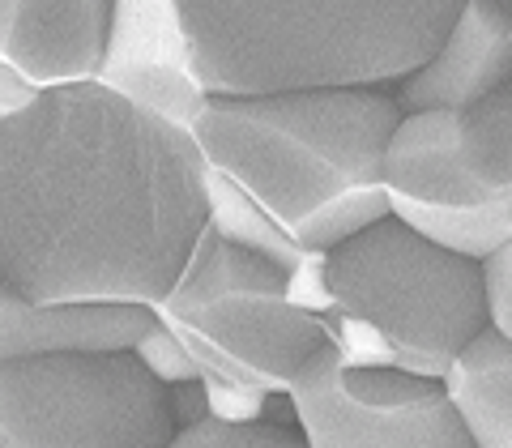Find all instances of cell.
Masks as SVG:
<instances>
[{"label":"cell","mask_w":512,"mask_h":448,"mask_svg":"<svg viewBox=\"0 0 512 448\" xmlns=\"http://www.w3.org/2000/svg\"><path fill=\"white\" fill-rule=\"evenodd\" d=\"M201 175L188 128L94 77L39 90L0 120V282L43 308H154L210 227Z\"/></svg>","instance_id":"cell-1"},{"label":"cell","mask_w":512,"mask_h":448,"mask_svg":"<svg viewBox=\"0 0 512 448\" xmlns=\"http://www.w3.org/2000/svg\"><path fill=\"white\" fill-rule=\"evenodd\" d=\"M397 116L389 86H291L210 94L188 133L299 248L329 252L393 214L384 150Z\"/></svg>","instance_id":"cell-2"},{"label":"cell","mask_w":512,"mask_h":448,"mask_svg":"<svg viewBox=\"0 0 512 448\" xmlns=\"http://www.w3.org/2000/svg\"><path fill=\"white\" fill-rule=\"evenodd\" d=\"M461 0H180L210 94L393 86L423 64Z\"/></svg>","instance_id":"cell-3"},{"label":"cell","mask_w":512,"mask_h":448,"mask_svg":"<svg viewBox=\"0 0 512 448\" xmlns=\"http://www.w3.org/2000/svg\"><path fill=\"white\" fill-rule=\"evenodd\" d=\"M325 342L350 367L440 380L487 329L483 269L384 214L325 252Z\"/></svg>","instance_id":"cell-4"},{"label":"cell","mask_w":512,"mask_h":448,"mask_svg":"<svg viewBox=\"0 0 512 448\" xmlns=\"http://www.w3.org/2000/svg\"><path fill=\"white\" fill-rule=\"evenodd\" d=\"M389 210L470 261L512 239V82L466 107L406 111L384 150Z\"/></svg>","instance_id":"cell-5"},{"label":"cell","mask_w":512,"mask_h":448,"mask_svg":"<svg viewBox=\"0 0 512 448\" xmlns=\"http://www.w3.org/2000/svg\"><path fill=\"white\" fill-rule=\"evenodd\" d=\"M150 312L197 359L201 376L248 384L269 397H286L303 359L325 346V316L291 299L286 269L227 244L210 227Z\"/></svg>","instance_id":"cell-6"},{"label":"cell","mask_w":512,"mask_h":448,"mask_svg":"<svg viewBox=\"0 0 512 448\" xmlns=\"http://www.w3.org/2000/svg\"><path fill=\"white\" fill-rule=\"evenodd\" d=\"M167 384L133 350H56L0 363V448H167Z\"/></svg>","instance_id":"cell-7"},{"label":"cell","mask_w":512,"mask_h":448,"mask_svg":"<svg viewBox=\"0 0 512 448\" xmlns=\"http://www.w3.org/2000/svg\"><path fill=\"white\" fill-rule=\"evenodd\" d=\"M308 448H474L444 384L402 367H350L316 346L286 389Z\"/></svg>","instance_id":"cell-8"},{"label":"cell","mask_w":512,"mask_h":448,"mask_svg":"<svg viewBox=\"0 0 512 448\" xmlns=\"http://www.w3.org/2000/svg\"><path fill=\"white\" fill-rule=\"evenodd\" d=\"M94 82L175 128H192L210 90L197 77L180 0H111Z\"/></svg>","instance_id":"cell-9"},{"label":"cell","mask_w":512,"mask_h":448,"mask_svg":"<svg viewBox=\"0 0 512 448\" xmlns=\"http://www.w3.org/2000/svg\"><path fill=\"white\" fill-rule=\"evenodd\" d=\"M512 82V18L491 0H461L457 18L423 64L389 86L397 111L466 107Z\"/></svg>","instance_id":"cell-10"},{"label":"cell","mask_w":512,"mask_h":448,"mask_svg":"<svg viewBox=\"0 0 512 448\" xmlns=\"http://www.w3.org/2000/svg\"><path fill=\"white\" fill-rule=\"evenodd\" d=\"M111 0H0V64L30 86L90 82L99 73Z\"/></svg>","instance_id":"cell-11"},{"label":"cell","mask_w":512,"mask_h":448,"mask_svg":"<svg viewBox=\"0 0 512 448\" xmlns=\"http://www.w3.org/2000/svg\"><path fill=\"white\" fill-rule=\"evenodd\" d=\"M154 312L137 303H30L0 282V363L56 350H133Z\"/></svg>","instance_id":"cell-12"},{"label":"cell","mask_w":512,"mask_h":448,"mask_svg":"<svg viewBox=\"0 0 512 448\" xmlns=\"http://www.w3.org/2000/svg\"><path fill=\"white\" fill-rule=\"evenodd\" d=\"M474 448H512V342L491 325L440 376Z\"/></svg>","instance_id":"cell-13"},{"label":"cell","mask_w":512,"mask_h":448,"mask_svg":"<svg viewBox=\"0 0 512 448\" xmlns=\"http://www.w3.org/2000/svg\"><path fill=\"white\" fill-rule=\"evenodd\" d=\"M167 448H308V444H303L299 427L291 423H269V419L222 423L214 414H205L201 423L175 431Z\"/></svg>","instance_id":"cell-14"},{"label":"cell","mask_w":512,"mask_h":448,"mask_svg":"<svg viewBox=\"0 0 512 448\" xmlns=\"http://www.w3.org/2000/svg\"><path fill=\"white\" fill-rule=\"evenodd\" d=\"M133 359L146 367L158 384H180V380H197L201 376L197 359H192L188 350L180 346V338H175L167 325H158V320H150V329L133 342Z\"/></svg>","instance_id":"cell-15"},{"label":"cell","mask_w":512,"mask_h":448,"mask_svg":"<svg viewBox=\"0 0 512 448\" xmlns=\"http://www.w3.org/2000/svg\"><path fill=\"white\" fill-rule=\"evenodd\" d=\"M483 269V299H487V325L512 342V239L504 248L478 261Z\"/></svg>","instance_id":"cell-16"},{"label":"cell","mask_w":512,"mask_h":448,"mask_svg":"<svg viewBox=\"0 0 512 448\" xmlns=\"http://www.w3.org/2000/svg\"><path fill=\"white\" fill-rule=\"evenodd\" d=\"M201 384H205V406H210V414H214V419H222V423H252V419H261V406L269 402V393L248 389V384L218 380V376H201Z\"/></svg>","instance_id":"cell-17"},{"label":"cell","mask_w":512,"mask_h":448,"mask_svg":"<svg viewBox=\"0 0 512 448\" xmlns=\"http://www.w3.org/2000/svg\"><path fill=\"white\" fill-rule=\"evenodd\" d=\"M167 406H171V423H175V431H180V427H192V423H201L205 414H210V406H205V384H201V376H197V380L167 384Z\"/></svg>","instance_id":"cell-18"},{"label":"cell","mask_w":512,"mask_h":448,"mask_svg":"<svg viewBox=\"0 0 512 448\" xmlns=\"http://www.w3.org/2000/svg\"><path fill=\"white\" fill-rule=\"evenodd\" d=\"M39 94V86H30L22 73H13L9 64H0V120L13 116L18 107H26Z\"/></svg>","instance_id":"cell-19"},{"label":"cell","mask_w":512,"mask_h":448,"mask_svg":"<svg viewBox=\"0 0 512 448\" xmlns=\"http://www.w3.org/2000/svg\"><path fill=\"white\" fill-rule=\"evenodd\" d=\"M491 5H495V9H504L508 18H512V0H491Z\"/></svg>","instance_id":"cell-20"}]
</instances>
